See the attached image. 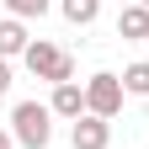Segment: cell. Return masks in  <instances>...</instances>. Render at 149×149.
I'll use <instances>...</instances> for the list:
<instances>
[{
	"mask_svg": "<svg viewBox=\"0 0 149 149\" xmlns=\"http://www.w3.org/2000/svg\"><path fill=\"white\" fill-rule=\"evenodd\" d=\"M69 139H74V149H107V144H112V123L85 112V117L69 128Z\"/></svg>",
	"mask_w": 149,
	"mask_h": 149,
	"instance_id": "obj_4",
	"label": "cell"
},
{
	"mask_svg": "<svg viewBox=\"0 0 149 149\" xmlns=\"http://www.w3.org/2000/svg\"><path fill=\"white\" fill-rule=\"evenodd\" d=\"M48 107H53V117L80 123V117H85V85H74V80H69V85H53V101H48Z\"/></svg>",
	"mask_w": 149,
	"mask_h": 149,
	"instance_id": "obj_5",
	"label": "cell"
},
{
	"mask_svg": "<svg viewBox=\"0 0 149 149\" xmlns=\"http://www.w3.org/2000/svg\"><path fill=\"white\" fill-rule=\"evenodd\" d=\"M123 96H128V91H123V74H91V80H85V112H91V117H117V112H123Z\"/></svg>",
	"mask_w": 149,
	"mask_h": 149,
	"instance_id": "obj_3",
	"label": "cell"
},
{
	"mask_svg": "<svg viewBox=\"0 0 149 149\" xmlns=\"http://www.w3.org/2000/svg\"><path fill=\"white\" fill-rule=\"evenodd\" d=\"M6 85H11V59H0V96H6Z\"/></svg>",
	"mask_w": 149,
	"mask_h": 149,
	"instance_id": "obj_11",
	"label": "cell"
},
{
	"mask_svg": "<svg viewBox=\"0 0 149 149\" xmlns=\"http://www.w3.org/2000/svg\"><path fill=\"white\" fill-rule=\"evenodd\" d=\"M117 37H144L149 43V6H128L117 16Z\"/></svg>",
	"mask_w": 149,
	"mask_h": 149,
	"instance_id": "obj_7",
	"label": "cell"
},
{
	"mask_svg": "<svg viewBox=\"0 0 149 149\" xmlns=\"http://www.w3.org/2000/svg\"><path fill=\"white\" fill-rule=\"evenodd\" d=\"M22 64L37 74V80H53V85H69L74 80V59H69V53L64 48H53V43H43V37H37V43L22 53Z\"/></svg>",
	"mask_w": 149,
	"mask_h": 149,
	"instance_id": "obj_2",
	"label": "cell"
},
{
	"mask_svg": "<svg viewBox=\"0 0 149 149\" xmlns=\"http://www.w3.org/2000/svg\"><path fill=\"white\" fill-rule=\"evenodd\" d=\"M53 0H6V11L16 16V22H32V16H48Z\"/></svg>",
	"mask_w": 149,
	"mask_h": 149,
	"instance_id": "obj_10",
	"label": "cell"
},
{
	"mask_svg": "<svg viewBox=\"0 0 149 149\" xmlns=\"http://www.w3.org/2000/svg\"><path fill=\"white\" fill-rule=\"evenodd\" d=\"M16 144V133H6V128H0V149H11Z\"/></svg>",
	"mask_w": 149,
	"mask_h": 149,
	"instance_id": "obj_12",
	"label": "cell"
},
{
	"mask_svg": "<svg viewBox=\"0 0 149 149\" xmlns=\"http://www.w3.org/2000/svg\"><path fill=\"white\" fill-rule=\"evenodd\" d=\"M27 48H32V37H27V27L16 22V16H6V22H0V59H22Z\"/></svg>",
	"mask_w": 149,
	"mask_h": 149,
	"instance_id": "obj_6",
	"label": "cell"
},
{
	"mask_svg": "<svg viewBox=\"0 0 149 149\" xmlns=\"http://www.w3.org/2000/svg\"><path fill=\"white\" fill-rule=\"evenodd\" d=\"M123 91L128 96H149V59H139V64L123 69Z\"/></svg>",
	"mask_w": 149,
	"mask_h": 149,
	"instance_id": "obj_9",
	"label": "cell"
},
{
	"mask_svg": "<svg viewBox=\"0 0 149 149\" xmlns=\"http://www.w3.org/2000/svg\"><path fill=\"white\" fill-rule=\"evenodd\" d=\"M139 6H149V0H139Z\"/></svg>",
	"mask_w": 149,
	"mask_h": 149,
	"instance_id": "obj_13",
	"label": "cell"
},
{
	"mask_svg": "<svg viewBox=\"0 0 149 149\" xmlns=\"http://www.w3.org/2000/svg\"><path fill=\"white\" fill-rule=\"evenodd\" d=\"M59 11L69 16L74 27H91V22L101 16V0H59Z\"/></svg>",
	"mask_w": 149,
	"mask_h": 149,
	"instance_id": "obj_8",
	"label": "cell"
},
{
	"mask_svg": "<svg viewBox=\"0 0 149 149\" xmlns=\"http://www.w3.org/2000/svg\"><path fill=\"white\" fill-rule=\"evenodd\" d=\"M11 133H16V144H27V149H48L53 144V107L22 101L11 112Z\"/></svg>",
	"mask_w": 149,
	"mask_h": 149,
	"instance_id": "obj_1",
	"label": "cell"
}]
</instances>
